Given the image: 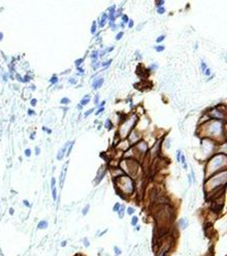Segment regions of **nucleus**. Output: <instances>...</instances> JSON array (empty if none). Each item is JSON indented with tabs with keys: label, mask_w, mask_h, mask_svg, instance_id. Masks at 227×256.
Instances as JSON below:
<instances>
[{
	"label": "nucleus",
	"mask_w": 227,
	"mask_h": 256,
	"mask_svg": "<svg viewBox=\"0 0 227 256\" xmlns=\"http://www.w3.org/2000/svg\"><path fill=\"white\" fill-rule=\"evenodd\" d=\"M114 250H115V252H116V254H117V255L121 254V250H119L118 247H115V248H114Z\"/></svg>",
	"instance_id": "31"
},
{
	"label": "nucleus",
	"mask_w": 227,
	"mask_h": 256,
	"mask_svg": "<svg viewBox=\"0 0 227 256\" xmlns=\"http://www.w3.org/2000/svg\"><path fill=\"white\" fill-rule=\"evenodd\" d=\"M35 154H36V155H39V154H40V149H39L38 147H36V148H35Z\"/></svg>",
	"instance_id": "33"
},
{
	"label": "nucleus",
	"mask_w": 227,
	"mask_h": 256,
	"mask_svg": "<svg viewBox=\"0 0 227 256\" xmlns=\"http://www.w3.org/2000/svg\"><path fill=\"white\" fill-rule=\"evenodd\" d=\"M137 221H138V219L136 216H133L132 217V220H131V224L133 226H136V224H137Z\"/></svg>",
	"instance_id": "12"
},
{
	"label": "nucleus",
	"mask_w": 227,
	"mask_h": 256,
	"mask_svg": "<svg viewBox=\"0 0 227 256\" xmlns=\"http://www.w3.org/2000/svg\"><path fill=\"white\" fill-rule=\"evenodd\" d=\"M50 82H51V84H57V82H58V76L57 75H53L52 78H51V79H50Z\"/></svg>",
	"instance_id": "10"
},
{
	"label": "nucleus",
	"mask_w": 227,
	"mask_h": 256,
	"mask_svg": "<svg viewBox=\"0 0 227 256\" xmlns=\"http://www.w3.org/2000/svg\"><path fill=\"white\" fill-rule=\"evenodd\" d=\"M69 83H71V84L74 85V84L76 83V81H75V79H73V78H71V79H69Z\"/></svg>",
	"instance_id": "38"
},
{
	"label": "nucleus",
	"mask_w": 227,
	"mask_h": 256,
	"mask_svg": "<svg viewBox=\"0 0 227 256\" xmlns=\"http://www.w3.org/2000/svg\"><path fill=\"white\" fill-rule=\"evenodd\" d=\"M155 50L157 52H162L164 50V45H157V47H155Z\"/></svg>",
	"instance_id": "16"
},
{
	"label": "nucleus",
	"mask_w": 227,
	"mask_h": 256,
	"mask_svg": "<svg viewBox=\"0 0 227 256\" xmlns=\"http://www.w3.org/2000/svg\"><path fill=\"white\" fill-rule=\"evenodd\" d=\"M95 31H96V23H95V22H93L92 28H91V33L94 34V33H95Z\"/></svg>",
	"instance_id": "18"
},
{
	"label": "nucleus",
	"mask_w": 227,
	"mask_h": 256,
	"mask_svg": "<svg viewBox=\"0 0 227 256\" xmlns=\"http://www.w3.org/2000/svg\"><path fill=\"white\" fill-rule=\"evenodd\" d=\"M13 212H15L13 211V209H9V214L10 215H13Z\"/></svg>",
	"instance_id": "41"
},
{
	"label": "nucleus",
	"mask_w": 227,
	"mask_h": 256,
	"mask_svg": "<svg viewBox=\"0 0 227 256\" xmlns=\"http://www.w3.org/2000/svg\"><path fill=\"white\" fill-rule=\"evenodd\" d=\"M180 154H181V152H180V151H178V152H177V160H178V162H180V158H181L180 157Z\"/></svg>",
	"instance_id": "36"
},
{
	"label": "nucleus",
	"mask_w": 227,
	"mask_h": 256,
	"mask_svg": "<svg viewBox=\"0 0 227 256\" xmlns=\"http://www.w3.org/2000/svg\"><path fill=\"white\" fill-rule=\"evenodd\" d=\"M78 109H79V110H82V109H83V107H82L81 104H78Z\"/></svg>",
	"instance_id": "46"
},
{
	"label": "nucleus",
	"mask_w": 227,
	"mask_h": 256,
	"mask_svg": "<svg viewBox=\"0 0 227 256\" xmlns=\"http://www.w3.org/2000/svg\"><path fill=\"white\" fill-rule=\"evenodd\" d=\"M124 210H125V207L124 206H121V210H119V217H120V218H123V216H124Z\"/></svg>",
	"instance_id": "11"
},
{
	"label": "nucleus",
	"mask_w": 227,
	"mask_h": 256,
	"mask_svg": "<svg viewBox=\"0 0 227 256\" xmlns=\"http://www.w3.org/2000/svg\"><path fill=\"white\" fill-rule=\"evenodd\" d=\"M2 37H3V34L0 32V40H2Z\"/></svg>",
	"instance_id": "45"
},
{
	"label": "nucleus",
	"mask_w": 227,
	"mask_h": 256,
	"mask_svg": "<svg viewBox=\"0 0 227 256\" xmlns=\"http://www.w3.org/2000/svg\"><path fill=\"white\" fill-rule=\"evenodd\" d=\"M163 4H164V1H160L157 3V5H163Z\"/></svg>",
	"instance_id": "43"
},
{
	"label": "nucleus",
	"mask_w": 227,
	"mask_h": 256,
	"mask_svg": "<svg viewBox=\"0 0 227 256\" xmlns=\"http://www.w3.org/2000/svg\"><path fill=\"white\" fill-rule=\"evenodd\" d=\"M105 127H106L109 130L112 129V127H113V123H112V121H110L109 119H107V120L105 121Z\"/></svg>",
	"instance_id": "9"
},
{
	"label": "nucleus",
	"mask_w": 227,
	"mask_h": 256,
	"mask_svg": "<svg viewBox=\"0 0 227 256\" xmlns=\"http://www.w3.org/2000/svg\"><path fill=\"white\" fill-rule=\"evenodd\" d=\"M61 245H62V246H63V247H64L65 245H66V242H63V243H62V244H61Z\"/></svg>",
	"instance_id": "47"
},
{
	"label": "nucleus",
	"mask_w": 227,
	"mask_h": 256,
	"mask_svg": "<svg viewBox=\"0 0 227 256\" xmlns=\"http://www.w3.org/2000/svg\"><path fill=\"white\" fill-rule=\"evenodd\" d=\"M83 61H84V59H79V60H76V61H75V65H76V67H79Z\"/></svg>",
	"instance_id": "29"
},
{
	"label": "nucleus",
	"mask_w": 227,
	"mask_h": 256,
	"mask_svg": "<svg viewBox=\"0 0 227 256\" xmlns=\"http://www.w3.org/2000/svg\"><path fill=\"white\" fill-rule=\"evenodd\" d=\"M98 98H99V96H98V95H96V96H95V100H94L96 104H98Z\"/></svg>",
	"instance_id": "40"
},
{
	"label": "nucleus",
	"mask_w": 227,
	"mask_h": 256,
	"mask_svg": "<svg viewBox=\"0 0 227 256\" xmlns=\"http://www.w3.org/2000/svg\"><path fill=\"white\" fill-rule=\"evenodd\" d=\"M66 169H67V163L64 165V168L63 170L61 172V175H60V186L62 187L63 186V183H64V179H65V175H66Z\"/></svg>",
	"instance_id": "2"
},
{
	"label": "nucleus",
	"mask_w": 227,
	"mask_h": 256,
	"mask_svg": "<svg viewBox=\"0 0 227 256\" xmlns=\"http://www.w3.org/2000/svg\"><path fill=\"white\" fill-rule=\"evenodd\" d=\"M90 98H91V96L90 95H86V96H84V98L81 100V106H86V104H88L90 102Z\"/></svg>",
	"instance_id": "6"
},
{
	"label": "nucleus",
	"mask_w": 227,
	"mask_h": 256,
	"mask_svg": "<svg viewBox=\"0 0 227 256\" xmlns=\"http://www.w3.org/2000/svg\"><path fill=\"white\" fill-rule=\"evenodd\" d=\"M206 68H208V67H206V64L204 63L203 61H201V71L204 72V70H205Z\"/></svg>",
	"instance_id": "19"
},
{
	"label": "nucleus",
	"mask_w": 227,
	"mask_h": 256,
	"mask_svg": "<svg viewBox=\"0 0 227 256\" xmlns=\"http://www.w3.org/2000/svg\"><path fill=\"white\" fill-rule=\"evenodd\" d=\"M128 26H129V28H132L133 27V21H132V20H129V25H128Z\"/></svg>",
	"instance_id": "39"
},
{
	"label": "nucleus",
	"mask_w": 227,
	"mask_h": 256,
	"mask_svg": "<svg viewBox=\"0 0 227 256\" xmlns=\"http://www.w3.org/2000/svg\"><path fill=\"white\" fill-rule=\"evenodd\" d=\"M127 213H128V215H132L134 213V209L133 207H128L127 209Z\"/></svg>",
	"instance_id": "23"
},
{
	"label": "nucleus",
	"mask_w": 227,
	"mask_h": 256,
	"mask_svg": "<svg viewBox=\"0 0 227 256\" xmlns=\"http://www.w3.org/2000/svg\"><path fill=\"white\" fill-rule=\"evenodd\" d=\"M88 211H89V206H87V207H85V209H84V211H83V214H84V215H86V213H87Z\"/></svg>",
	"instance_id": "35"
},
{
	"label": "nucleus",
	"mask_w": 227,
	"mask_h": 256,
	"mask_svg": "<svg viewBox=\"0 0 227 256\" xmlns=\"http://www.w3.org/2000/svg\"><path fill=\"white\" fill-rule=\"evenodd\" d=\"M48 221H45V220H41L40 222H39L37 224V229H45L48 227Z\"/></svg>",
	"instance_id": "5"
},
{
	"label": "nucleus",
	"mask_w": 227,
	"mask_h": 256,
	"mask_svg": "<svg viewBox=\"0 0 227 256\" xmlns=\"http://www.w3.org/2000/svg\"><path fill=\"white\" fill-rule=\"evenodd\" d=\"M36 103H37V99L33 98L32 100H31V106H36Z\"/></svg>",
	"instance_id": "27"
},
{
	"label": "nucleus",
	"mask_w": 227,
	"mask_h": 256,
	"mask_svg": "<svg viewBox=\"0 0 227 256\" xmlns=\"http://www.w3.org/2000/svg\"><path fill=\"white\" fill-rule=\"evenodd\" d=\"M23 203H24L26 207H30V206H31L30 203H29V201H28V200H23Z\"/></svg>",
	"instance_id": "32"
},
{
	"label": "nucleus",
	"mask_w": 227,
	"mask_h": 256,
	"mask_svg": "<svg viewBox=\"0 0 227 256\" xmlns=\"http://www.w3.org/2000/svg\"><path fill=\"white\" fill-rule=\"evenodd\" d=\"M123 34H124V32H121L120 33H118L117 35H116V40H119V39H121L122 38V36H123Z\"/></svg>",
	"instance_id": "21"
},
{
	"label": "nucleus",
	"mask_w": 227,
	"mask_h": 256,
	"mask_svg": "<svg viewBox=\"0 0 227 256\" xmlns=\"http://www.w3.org/2000/svg\"><path fill=\"white\" fill-rule=\"evenodd\" d=\"M104 104H105V101H104V100H103V101H102V102H101V103H100V106H104Z\"/></svg>",
	"instance_id": "44"
},
{
	"label": "nucleus",
	"mask_w": 227,
	"mask_h": 256,
	"mask_svg": "<svg viewBox=\"0 0 227 256\" xmlns=\"http://www.w3.org/2000/svg\"><path fill=\"white\" fill-rule=\"evenodd\" d=\"M164 38H165V35H160V36H158L157 39H156V42H157V44H160L161 41H163V40H164Z\"/></svg>",
	"instance_id": "14"
},
{
	"label": "nucleus",
	"mask_w": 227,
	"mask_h": 256,
	"mask_svg": "<svg viewBox=\"0 0 227 256\" xmlns=\"http://www.w3.org/2000/svg\"><path fill=\"white\" fill-rule=\"evenodd\" d=\"M93 110H94V109H91V110H87V112L85 113V117H88V116H89L90 114H92V113H93Z\"/></svg>",
	"instance_id": "26"
},
{
	"label": "nucleus",
	"mask_w": 227,
	"mask_h": 256,
	"mask_svg": "<svg viewBox=\"0 0 227 256\" xmlns=\"http://www.w3.org/2000/svg\"><path fill=\"white\" fill-rule=\"evenodd\" d=\"M179 225H180L183 229H184V228H186V227L188 226V221H187V219H184V218H183V219H181V220L179 221Z\"/></svg>",
	"instance_id": "7"
},
{
	"label": "nucleus",
	"mask_w": 227,
	"mask_h": 256,
	"mask_svg": "<svg viewBox=\"0 0 227 256\" xmlns=\"http://www.w3.org/2000/svg\"><path fill=\"white\" fill-rule=\"evenodd\" d=\"M122 20H123V24L129 22V18H128V17H127L126 15H123V16H122Z\"/></svg>",
	"instance_id": "17"
},
{
	"label": "nucleus",
	"mask_w": 227,
	"mask_h": 256,
	"mask_svg": "<svg viewBox=\"0 0 227 256\" xmlns=\"http://www.w3.org/2000/svg\"><path fill=\"white\" fill-rule=\"evenodd\" d=\"M69 102H70V99L67 98V97H63L61 99V103L62 104H67V103H69Z\"/></svg>",
	"instance_id": "13"
},
{
	"label": "nucleus",
	"mask_w": 227,
	"mask_h": 256,
	"mask_svg": "<svg viewBox=\"0 0 227 256\" xmlns=\"http://www.w3.org/2000/svg\"><path fill=\"white\" fill-rule=\"evenodd\" d=\"M42 130H44V131H47V133H49V134L52 133V129H50V128H48V127H45V126L42 127Z\"/></svg>",
	"instance_id": "22"
},
{
	"label": "nucleus",
	"mask_w": 227,
	"mask_h": 256,
	"mask_svg": "<svg viewBox=\"0 0 227 256\" xmlns=\"http://www.w3.org/2000/svg\"><path fill=\"white\" fill-rule=\"evenodd\" d=\"M24 153H25V156H26V157H30L31 156V150L30 149H26Z\"/></svg>",
	"instance_id": "20"
},
{
	"label": "nucleus",
	"mask_w": 227,
	"mask_h": 256,
	"mask_svg": "<svg viewBox=\"0 0 227 256\" xmlns=\"http://www.w3.org/2000/svg\"><path fill=\"white\" fill-rule=\"evenodd\" d=\"M112 63V60H109V61H106V62H103V63H102V66H105V67H107L109 66V65Z\"/></svg>",
	"instance_id": "28"
},
{
	"label": "nucleus",
	"mask_w": 227,
	"mask_h": 256,
	"mask_svg": "<svg viewBox=\"0 0 227 256\" xmlns=\"http://www.w3.org/2000/svg\"><path fill=\"white\" fill-rule=\"evenodd\" d=\"M120 207H121V206H120V203H117L115 204V207H114V211H115V212L119 211V209H120Z\"/></svg>",
	"instance_id": "25"
},
{
	"label": "nucleus",
	"mask_w": 227,
	"mask_h": 256,
	"mask_svg": "<svg viewBox=\"0 0 227 256\" xmlns=\"http://www.w3.org/2000/svg\"><path fill=\"white\" fill-rule=\"evenodd\" d=\"M106 19H107V16L104 13L103 16H102V18H101V21H100V25L99 26L100 27H103L104 26V24H105V22H106Z\"/></svg>",
	"instance_id": "8"
},
{
	"label": "nucleus",
	"mask_w": 227,
	"mask_h": 256,
	"mask_svg": "<svg viewBox=\"0 0 227 256\" xmlns=\"http://www.w3.org/2000/svg\"><path fill=\"white\" fill-rule=\"evenodd\" d=\"M102 84H103V79L102 78L95 79L94 83H93V88H94V89H98V88H100L102 86Z\"/></svg>",
	"instance_id": "4"
},
{
	"label": "nucleus",
	"mask_w": 227,
	"mask_h": 256,
	"mask_svg": "<svg viewBox=\"0 0 227 256\" xmlns=\"http://www.w3.org/2000/svg\"><path fill=\"white\" fill-rule=\"evenodd\" d=\"M84 245L86 246V247H89V245H90V243H89V241L87 240V238H85V241H84Z\"/></svg>",
	"instance_id": "34"
},
{
	"label": "nucleus",
	"mask_w": 227,
	"mask_h": 256,
	"mask_svg": "<svg viewBox=\"0 0 227 256\" xmlns=\"http://www.w3.org/2000/svg\"><path fill=\"white\" fill-rule=\"evenodd\" d=\"M51 189H52V196L53 199H57V190H56V180L54 178H52V183H51Z\"/></svg>",
	"instance_id": "1"
},
{
	"label": "nucleus",
	"mask_w": 227,
	"mask_h": 256,
	"mask_svg": "<svg viewBox=\"0 0 227 256\" xmlns=\"http://www.w3.org/2000/svg\"><path fill=\"white\" fill-rule=\"evenodd\" d=\"M68 145H69V143H67V144L64 146V148H62V149L59 151L58 155H57V159H58V160H61V159L63 158V156H64V154H65V151H66V147L68 146Z\"/></svg>",
	"instance_id": "3"
},
{
	"label": "nucleus",
	"mask_w": 227,
	"mask_h": 256,
	"mask_svg": "<svg viewBox=\"0 0 227 256\" xmlns=\"http://www.w3.org/2000/svg\"><path fill=\"white\" fill-rule=\"evenodd\" d=\"M97 56H98V52H97V51H96V52L94 51V52H93L92 54H91V58H92L93 60H94V59H95V61L97 60Z\"/></svg>",
	"instance_id": "15"
},
{
	"label": "nucleus",
	"mask_w": 227,
	"mask_h": 256,
	"mask_svg": "<svg viewBox=\"0 0 227 256\" xmlns=\"http://www.w3.org/2000/svg\"><path fill=\"white\" fill-rule=\"evenodd\" d=\"M203 73H205V75H211V69H210V68H206L205 70H204V72Z\"/></svg>",
	"instance_id": "30"
},
{
	"label": "nucleus",
	"mask_w": 227,
	"mask_h": 256,
	"mask_svg": "<svg viewBox=\"0 0 227 256\" xmlns=\"http://www.w3.org/2000/svg\"><path fill=\"white\" fill-rule=\"evenodd\" d=\"M157 11H158V13H165V8L164 7H158Z\"/></svg>",
	"instance_id": "24"
},
{
	"label": "nucleus",
	"mask_w": 227,
	"mask_h": 256,
	"mask_svg": "<svg viewBox=\"0 0 227 256\" xmlns=\"http://www.w3.org/2000/svg\"><path fill=\"white\" fill-rule=\"evenodd\" d=\"M104 110V107H100V109H99L98 110H97V113H96V115H99V114H100L101 112H103Z\"/></svg>",
	"instance_id": "37"
},
{
	"label": "nucleus",
	"mask_w": 227,
	"mask_h": 256,
	"mask_svg": "<svg viewBox=\"0 0 227 256\" xmlns=\"http://www.w3.org/2000/svg\"><path fill=\"white\" fill-rule=\"evenodd\" d=\"M28 114H29V115H33L34 112H33V110H28Z\"/></svg>",
	"instance_id": "42"
}]
</instances>
